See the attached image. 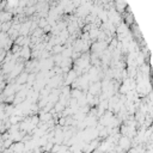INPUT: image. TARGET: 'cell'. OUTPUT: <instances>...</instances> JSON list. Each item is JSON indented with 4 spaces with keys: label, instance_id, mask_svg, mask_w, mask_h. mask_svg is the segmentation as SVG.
Masks as SVG:
<instances>
[{
    "label": "cell",
    "instance_id": "6da1fadb",
    "mask_svg": "<svg viewBox=\"0 0 153 153\" xmlns=\"http://www.w3.org/2000/svg\"><path fill=\"white\" fill-rule=\"evenodd\" d=\"M117 143H118V147L122 149V151H124V152H127L130 147H131V141H130V139L128 137V136H122V137H120V140L117 141Z\"/></svg>",
    "mask_w": 153,
    "mask_h": 153
}]
</instances>
